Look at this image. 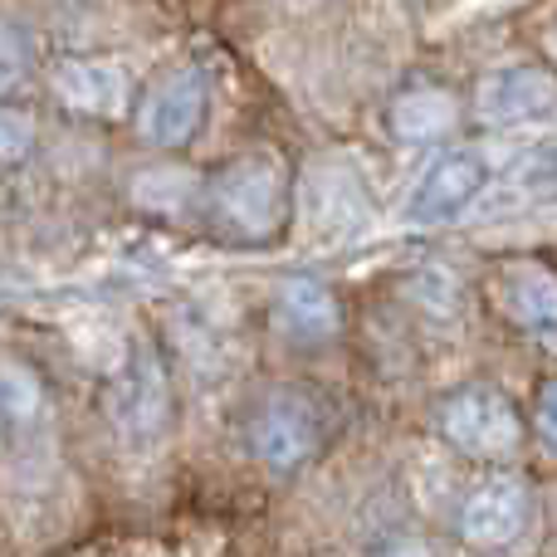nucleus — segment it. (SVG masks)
Wrapping results in <instances>:
<instances>
[{
	"mask_svg": "<svg viewBox=\"0 0 557 557\" xmlns=\"http://www.w3.org/2000/svg\"><path fill=\"white\" fill-rule=\"evenodd\" d=\"M245 441L270 474H298L323 450V411L304 392H270L255 406Z\"/></svg>",
	"mask_w": 557,
	"mask_h": 557,
	"instance_id": "obj_4",
	"label": "nucleus"
},
{
	"mask_svg": "<svg viewBox=\"0 0 557 557\" xmlns=\"http://www.w3.org/2000/svg\"><path fill=\"white\" fill-rule=\"evenodd\" d=\"M533 519V494L519 474H494V480H480L470 494H465L460 513H455V529L470 548H509V543L523 539Z\"/></svg>",
	"mask_w": 557,
	"mask_h": 557,
	"instance_id": "obj_6",
	"label": "nucleus"
},
{
	"mask_svg": "<svg viewBox=\"0 0 557 557\" xmlns=\"http://www.w3.org/2000/svg\"><path fill=\"white\" fill-rule=\"evenodd\" d=\"M39 123L15 103H0V166H20L35 157Z\"/></svg>",
	"mask_w": 557,
	"mask_h": 557,
	"instance_id": "obj_16",
	"label": "nucleus"
},
{
	"mask_svg": "<svg viewBox=\"0 0 557 557\" xmlns=\"http://www.w3.org/2000/svg\"><path fill=\"white\" fill-rule=\"evenodd\" d=\"M490 186V162L470 147H455V152L435 157L425 166V176L416 182L411 201H406V221L411 225H445L460 211H470L474 196Z\"/></svg>",
	"mask_w": 557,
	"mask_h": 557,
	"instance_id": "obj_7",
	"label": "nucleus"
},
{
	"mask_svg": "<svg viewBox=\"0 0 557 557\" xmlns=\"http://www.w3.org/2000/svg\"><path fill=\"white\" fill-rule=\"evenodd\" d=\"M49 94L78 117H98V123H113L127 113L133 103V78L123 64L113 59H59L49 69Z\"/></svg>",
	"mask_w": 557,
	"mask_h": 557,
	"instance_id": "obj_8",
	"label": "nucleus"
},
{
	"mask_svg": "<svg viewBox=\"0 0 557 557\" xmlns=\"http://www.w3.org/2000/svg\"><path fill=\"white\" fill-rule=\"evenodd\" d=\"M455 127H460V98H455V88L431 84V78L396 88L392 103H386V133L406 147L441 143Z\"/></svg>",
	"mask_w": 557,
	"mask_h": 557,
	"instance_id": "obj_12",
	"label": "nucleus"
},
{
	"mask_svg": "<svg viewBox=\"0 0 557 557\" xmlns=\"http://www.w3.org/2000/svg\"><path fill=\"white\" fill-rule=\"evenodd\" d=\"M372 557H435V548L421 539V533H396V539H386Z\"/></svg>",
	"mask_w": 557,
	"mask_h": 557,
	"instance_id": "obj_18",
	"label": "nucleus"
},
{
	"mask_svg": "<svg viewBox=\"0 0 557 557\" xmlns=\"http://www.w3.org/2000/svg\"><path fill=\"white\" fill-rule=\"evenodd\" d=\"M45 382H39L35 367L15 362V357H0V421L5 425H35L45 416Z\"/></svg>",
	"mask_w": 557,
	"mask_h": 557,
	"instance_id": "obj_14",
	"label": "nucleus"
},
{
	"mask_svg": "<svg viewBox=\"0 0 557 557\" xmlns=\"http://www.w3.org/2000/svg\"><path fill=\"white\" fill-rule=\"evenodd\" d=\"M211 117V78L201 64H172L133 103V127L157 152H186Z\"/></svg>",
	"mask_w": 557,
	"mask_h": 557,
	"instance_id": "obj_3",
	"label": "nucleus"
},
{
	"mask_svg": "<svg viewBox=\"0 0 557 557\" xmlns=\"http://www.w3.org/2000/svg\"><path fill=\"white\" fill-rule=\"evenodd\" d=\"M274 327L294 347H323L343 333V304L313 274H294L274 288Z\"/></svg>",
	"mask_w": 557,
	"mask_h": 557,
	"instance_id": "obj_11",
	"label": "nucleus"
},
{
	"mask_svg": "<svg viewBox=\"0 0 557 557\" xmlns=\"http://www.w3.org/2000/svg\"><path fill=\"white\" fill-rule=\"evenodd\" d=\"M29 74H35V49H29L25 25L0 15V98L15 94Z\"/></svg>",
	"mask_w": 557,
	"mask_h": 557,
	"instance_id": "obj_15",
	"label": "nucleus"
},
{
	"mask_svg": "<svg viewBox=\"0 0 557 557\" xmlns=\"http://www.w3.org/2000/svg\"><path fill=\"white\" fill-rule=\"evenodd\" d=\"M133 201L152 215H166V221H182L186 211L201 215L206 201V182L196 172H182V166H147V172L133 176Z\"/></svg>",
	"mask_w": 557,
	"mask_h": 557,
	"instance_id": "obj_13",
	"label": "nucleus"
},
{
	"mask_svg": "<svg viewBox=\"0 0 557 557\" xmlns=\"http://www.w3.org/2000/svg\"><path fill=\"white\" fill-rule=\"evenodd\" d=\"M0 425H5V421H0Z\"/></svg>",
	"mask_w": 557,
	"mask_h": 557,
	"instance_id": "obj_19",
	"label": "nucleus"
},
{
	"mask_svg": "<svg viewBox=\"0 0 557 557\" xmlns=\"http://www.w3.org/2000/svg\"><path fill=\"white\" fill-rule=\"evenodd\" d=\"M557 108V78L539 64H513L499 74H484L474 88V113L490 127L539 123Z\"/></svg>",
	"mask_w": 557,
	"mask_h": 557,
	"instance_id": "obj_9",
	"label": "nucleus"
},
{
	"mask_svg": "<svg viewBox=\"0 0 557 557\" xmlns=\"http://www.w3.org/2000/svg\"><path fill=\"white\" fill-rule=\"evenodd\" d=\"M435 425H441V441L465 460H509L523 450V435H529L513 396L494 382H465L445 392L435 406Z\"/></svg>",
	"mask_w": 557,
	"mask_h": 557,
	"instance_id": "obj_2",
	"label": "nucleus"
},
{
	"mask_svg": "<svg viewBox=\"0 0 557 557\" xmlns=\"http://www.w3.org/2000/svg\"><path fill=\"white\" fill-rule=\"evenodd\" d=\"M499 308L509 323H519L539 347L557 352V274L539 260H513L494 278Z\"/></svg>",
	"mask_w": 557,
	"mask_h": 557,
	"instance_id": "obj_10",
	"label": "nucleus"
},
{
	"mask_svg": "<svg viewBox=\"0 0 557 557\" xmlns=\"http://www.w3.org/2000/svg\"><path fill=\"white\" fill-rule=\"evenodd\" d=\"M533 435H539L548 450H557V376L539 386V396H533Z\"/></svg>",
	"mask_w": 557,
	"mask_h": 557,
	"instance_id": "obj_17",
	"label": "nucleus"
},
{
	"mask_svg": "<svg viewBox=\"0 0 557 557\" xmlns=\"http://www.w3.org/2000/svg\"><path fill=\"white\" fill-rule=\"evenodd\" d=\"M172 411H176V396H172V376H166L162 357L152 347L127 357V367L113 376L108 386V416H113L117 435L133 445H152L172 431Z\"/></svg>",
	"mask_w": 557,
	"mask_h": 557,
	"instance_id": "obj_5",
	"label": "nucleus"
},
{
	"mask_svg": "<svg viewBox=\"0 0 557 557\" xmlns=\"http://www.w3.org/2000/svg\"><path fill=\"white\" fill-rule=\"evenodd\" d=\"M298 211V186L274 152H240L206 176L201 221L225 245L264 250L278 245Z\"/></svg>",
	"mask_w": 557,
	"mask_h": 557,
	"instance_id": "obj_1",
	"label": "nucleus"
}]
</instances>
